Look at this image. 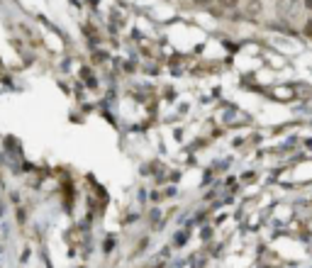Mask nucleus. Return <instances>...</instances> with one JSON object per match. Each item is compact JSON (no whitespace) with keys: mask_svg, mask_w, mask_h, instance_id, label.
I'll return each mask as SVG.
<instances>
[{"mask_svg":"<svg viewBox=\"0 0 312 268\" xmlns=\"http://www.w3.org/2000/svg\"><path fill=\"white\" fill-rule=\"evenodd\" d=\"M305 7H310L312 10V0H305Z\"/></svg>","mask_w":312,"mask_h":268,"instance_id":"nucleus-5","label":"nucleus"},{"mask_svg":"<svg viewBox=\"0 0 312 268\" xmlns=\"http://www.w3.org/2000/svg\"><path fill=\"white\" fill-rule=\"evenodd\" d=\"M261 10H263L261 0H249V2H247V15H251V17L261 15Z\"/></svg>","mask_w":312,"mask_h":268,"instance_id":"nucleus-2","label":"nucleus"},{"mask_svg":"<svg viewBox=\"0 0 312 268\" xmlns=\"http://www.w3.org/2000/svg\"><path fill=\"white\" fill-rule=\"evenodd\" d=\"M195 2H198V5H205V2H210V0H195Z\"/></svg>","mask_w":312,"mask_h":268,"instance_id":"nucleus-6","label":"nucleus"},{"mask_svg":"<svg viewBox=\"0 0 312 268\" xmlns=\"http://www.w3.org/2000/svg\"><path fill=\"white\" fill-rule=\"evenodd\" d=\"M300 10H303V5H300L298 0H281V2H278V15H281L283 20H295V17H300Z\"/></svg>","mask_w":312,"mask_h":268,"instance_id":"nucleus-1","label":"nucleus"},{"mask_svg":"<svg viewBox=\"0 0 312 268\" xmlns=\"http://www.w3.org/2000/svg\"><path fill=\"white\" fill-rule=\"evenodd\" d=\"M305 34H308V37H312V20L305 25Z\"/></svg>","mask_w":312,"mask_h":268,"instance_id":"nucleus-3","label":"nucleus"},{"mask_svg":"<svg viewBox=\"0 0 312 268\" xmlns=\"http://www.w3.org/2000/svg\"><path fill=\"white\" fill-rule=\"evenodd\" d=\"M222 5H227V7H229V5H237V0H222Z\"/></svg>","mask_w":312,"mask_h":268,"instance_id":"nucleus-4","label":"nucleus"}]
</instances>
